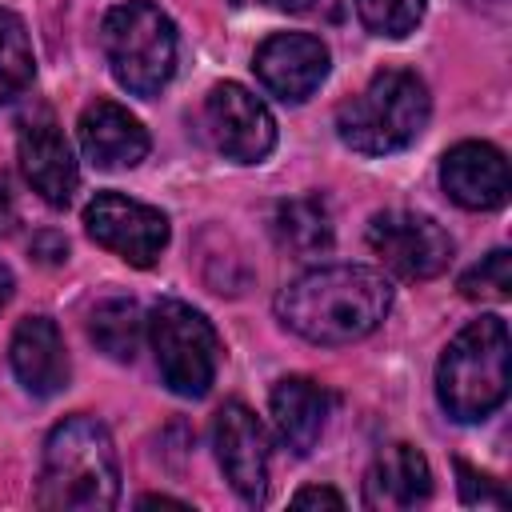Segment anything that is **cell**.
I'll return each instance as SVG.
<instances>
[{
	"label": "cell",
	"mask_w": 512,
	"mask_h": 512,
	"mask_svg": "<svg viewBox=\"0 0 512 512\" xmlns=\"http://www.w3.org/2000/svg\"><path fill=\"white\" fill-rule=\"evenodd\" d=\"M204 132L228 160L240 164H256L276 148V120L268 104L232 80L204 96Z\"/></svg>",
	"instance_id": "9"
},
{
	"label": "cell",
	"mask_w": 512,
	"mask_h": 512,
	"mask_svg": "<svg viewBox=\"0 0 512 512\" xmlns=\"http://www.w3.org/2000/svg\"><path fill=\"white\" fill-rule=\"evenodd\" d=\"M12 288H16V280H12V268H8V264H0V308L12 300Z\"/></svg>",
	"instance_id": "28"
},
{
	"label": "cell",
	"mask_w": 512,
	"mask_h": 512,
	"mask_svg": "<svg viewBox=\"0 0 512 512\" xmlns=\"http://www.w3.org/2000/svg\"><path fill=\"white\" fill-rule=\"evenodd\" d=\"M84 228L100 248L116 252L120 260H128L136 268L156 264V256L168 244V216L160 208L140 204L120 192H100L84 208Z\"/></svg>",
	"instance_id": "8"
},
{
	"label": "cell",
	"mask_w": 512,
	"mask_h": 512,
	"mask_svg": "<svg viewBox=\"0 0 512 512\" xmlns=\"http://www.w3.org/2000/svg\"><path fill=\"white\" fill-rule=\"evenodd\" d=\"M456 472H460V500H464V504H492V508H508V496H504V488H500L492 476H484V472L468 468L464 460L456 464Z\"/></svg>",
	"instance_id": "23"
},
{
	"label": "cell",
	"mask_w": 512,
	"mask_h": 512,
	"mask_svg": "<svg viewBox=\"0 0 512 512\" xmlns=\"http://www.w3.org/2000/svg\"><path fill=\"white\" fill-rule=\"evenodd\" d=\"M392 308V284L364 264H328L296 276L276 296L284 328L312 344L364 340Z\"/></svg>",
	"instance_id": "1"
},
{
	"label": "cell",
	"mask_w": 512,
	"mask_h": 512,
	"mask_svg": "<svg viewBox=\"0 0 512 512\" xmlns=\"http://www.w3.org/2000/svg\"><path fill=\"white\" fill-rule=\"evenodd\" d=\"M12 220H16V212H12V200H8V188L0 184V232H8V228H12Z\"/></svg>",
	"instance_id": "26"
},
{
	"label": "cell",
	"mask_w": 512,
	"mask_h": 512,
	"mask_svg": "<svg viewBox=\"0 0 512 512\" xmlns=\"http://www.w3.org/2000/svg\"><path fill=\"white\" fill-rule=\"evenodd\" d=\"M276 240L296 256H320L332 248V216L320 196H296L284 200L272 216Z\"/></svg>",
	"instance_id": "18"
},
{
	"label": "cell",
	"mask_w": 512,
	"mask_h": 512,
	"mask_svg": "<svg viewBox=\"0 0 512 512\" xmlns=\"http://www.w3.org/2000/svg\"><path fill=\"white\" fill-rule=\"evenodd\" d=\"M92 340L100 352H108L112 360H132L136 348H140V332H144V312L136 300H124V296H112V300H100L92 308Z\"/></svg>",
	"instance_id": "19"
},
{
	"label": "cell",
	"mask_w": 512,
	"mask_h": 512,
	"mask_svg": "<svg viewBox=\"0 0 512 512\" xmlns=\"http://www.w3.org/2000/svg\"><path fill=\"white\" fill-rule=\"evenodd\" d=\"M144 324H148V340H152L164 384L188 400L204 396L220 364V336L212 320L184 300H160Z\"/></svg>",
	"instance_id": "6"
},
{
	"label": "cell",
	"mask_w": 512,
	"mask_h": 512,
	"mask_svg": "<svg viewBox=\"0 0 512 512\" xmlns=\"http://www.w3.org/2000/svg\"><path fill=\"white\" fill-rule=\"evenodd\" d=\"M20 172L32 184V192H40L44 204L64 208L72 200V192L80 184V168H76V156H72L56 120L40 116V120L24 124V132H20Z\"/></svg>",
	"instance_id": "13"
},
{
	"label": "cell",
	"mask_w": 512,
	"mask_h": 512,
	"mask_svg": "<svg viewBox=\"0 0 512 512\" xmlns=\"http://www.w3.org/2000/svg\"><path fill=\"white\" fill-rule=\"evenodd\" d=\"M100 48L116 84L132 96H156L176 72V24L148 0L108 8L100 24Z\"/></svg>",
	"instance_id": "5"
},
{
	"label": "cell",
	"mask_w": 512,
	"mask_h": 512,
	"mask_svg": "<svg viewBox=\"0 0 512 512\" xmlns=\"http://www.w3.org/2000/svg\"><path fill=\"white\" fill-rule=\"evenodd\" d=\"M368 248L400 280H432L452 260V236L432 216L404 212V208L376 212L368 220Z\"/></svg>",
	"instance_id": "7"
},
{
	"label": "cell",
	"mask_w": 512,
	"mask_h": 512,
	"mask_svg": "<svg viewBox=\"0 0 512 512\" xmlns=\"http://www.w3.org/2000/svg\"><path fill=\"white\" fill-rule=\"evenodd\" d=\"M296 508H344V496L332 492V488H300L292 496Z\"/></svg>",
	"instance_id": "24"
},
{
	"label": "cell",
	"mask_w": 512,
	"mask_h": 512,
	"mask_svg": "<svg viewBox=\"0 0 512 512\" xmlns=\"http://www.w3.org/2000/svg\"><path fill=\"white\" fill-rule=\"evenodd\" d=\"M268 404H272V424H276L280 444L292 456H308L328 424L332 396L308 376H284V380H276Z\"/></svg>",
	"instance_id": "16"
},
{
	"label": "cell",
	"mask_w": 512,
	"mask_h": 512,
	"mask_svg": "<svg viewBox=\"0 0 512 512\" xmlns=\"http://www.w3.org/2000/svg\"><path fill=\"white\" fill-rule=\"evenodd\" d=\"M140 508H188V504L172 496H140Z\"/></svg>",
	"instance_id": "27"
},
{
	"label": "cell",
	"mask_w": 512,
	"mask_h": 512,
	"mask_svg": "<svg viewBox=\"0 0 512 512\" xmlns=\"http://www.w3.org/2000/svg\"><path fill=\"white\" fill-rule=\"evenodd\" d=\"M432 112L428 88L416 72L384 68L336 112V136L364 156H388L424 132Z\"/></svg>",
	"instance_id": "4"
},
{
	"label": "cell",
	"mask_w": 512,
	"mask_h": 512,
	"mask_svg": "<svg viewBox=\"0 0 512 512\" xmlns=\"http://www.w3.org/2000/svg\"><path fill=\"white\" fill-rule=\"evenodd\" d=\"M444 192L468 212H492L508 200V160L484 140H464L440 160Z\"/></svg>",
	"instance_id": "12"
},
{
	"label": "cell",
	"mask_w": 512,
	"mask_h": 512,
	"mask_svg": "<svg viewBox=\"0 0 512 512\" xmlns=\"http://www.w3.org/2000/svg\"><path fill=\"white\" fill-rule=\"evenodd\" d=\"M212 448L224 468V480L240 492V500L260 504L268 492V432L256 412L240 400L224 404L212 424Z\"/></svg>",
	"instance_id": "10"
},
{
	"label": "cell",
	"mask_w": 512,
	"mask_h": 512,
	"mask_svg": "<svg viewBox=\"0 0 512 512\" xmlns=\"http://www.w3.org/2000/svg\"><path fill=\"white\" fill-rule=\"evenodd\" d=\"M36 76V60H32V44L24 32V20L8 8H0V104H12L28 92Z\"/></svg>",
	"instance_id": "20"
},
{
	"label": "cell",
	"mask_w": 512,
	"mask_h": 512,
	"mask_svg": "<svg viewBox=\"0 0 512 512\" xmlns=\"http://www.w3.org/2000/svg\"><path fill=\"white\" fill-rule=\"evenodd\" d=\"M80 148L96 168L116 172L148 156V132L128 108L112 100H96L80 112Z\"/></svg>",
	"instance_id": "14"
},
{
	"label": "cell",
	"mask_w": 512,
	"mask_h": 512,
	"mask_svg": "<svg viewBox=\"0 0 512 512\" xmlns=\"http://www.w3.org/2000/svg\"><path fill=\"white\" fill-rule=\"evenodd\" d=\"M352 4H356L360 24L384 40L408 36L424 16V0H352Z\"/></svg>",
	"instance_id": "21"
},
{
	"label": "cell",
	"mask_w": 512,
	"mask_h": 512,
	"mask_svg": "<svg viewBox=\"0 0 512 512\" xmlns=\"http://www.w3.org/2000/svg\"><path fill=\"white\" fill-rule=\"evenodd\" d=\"M8 360L16 380L32 396H56L68 384V352L60 340V328L48 316H24L12 332Z\"/></svg>",
	"instance_id": "15"
},
{
	"label": "cell",
	"mask_w": 512,
	"mask_h": 512,
	"mask_svg": "<svg viewBox=\"0 0 512 512\" xmlns=\"http://www.w3.org/2000/svg\"><path fill=\"white\" fill-rule=\"evenodd\" d=\"M512 384V344L500 316H480L460 328L436 364V396L460 424L492 416Z\"/></svg>",
	"instance_id": "3"
},
{
	"label": "cell",
	"mask_w": 512,
	"mask_h": 512,
	"mask_svg": "<svg viewBox=\"0 0 512 512\" xmlns=\"http://www.w3.org/2000/svg\"><path fill=\"white\" fill-rule=\"evenodd\" d=\"M120 500V464L108 428L92 416H68L44 444L36 504L52 512H104Z\"/></svg>",
	"instance_id": "2"
},
{
	"label": "cell",
	"mask_w": 512,
	"mask_h": 512,
	"mask_svg": "<svg viewBox=\"0 0 512 512\" xmlns=\"http://www.w3.org/2000/svg\"><path fill=\"white\" fill-rule=\"evenodd\" d=\"M268 8H280V12H312L320 0H260Z\"/></svg>",
	"instance_id": "25"
},
{
	"label": "cell",
	"mask_w": 512,
	"mask_h": 512,
	"mask_svg": "<svg viewBox=\"0 0 512 512\" xmlns=\"http://www.w3.org/2000/svg\"><path fill=\"white\" fill-rule=\"evenodd\" d=\"M432 496V472H428V460L412 448V444H388L368 476H364V504L368 508H416Z\"/></svg>",
	"instance_id": "17"
},
{
	"label": "cell",
	"mask_w": 512,
	"mask_h": 512,
	"mask_svg": "<svg viewBox=\"0 0 512 512\" xmlns=\"http://www.w3.org/2000/svg\"><path fill=\"white\" fill-rule=\"evenodd\" d=\"M328 64H332V56H328L324 40H316L308 32H276L256 48V60H252L260 84L288 104L308 100L324 84Z\"/></svg>",
	"instance_id": "11"
},
{
	"label": "cell",
	"mask_w": 512,
	"mask_h": 512,
	"mask_svg": "<svg viewBox=\"0 0 512 512\" xmlns=\"http://www.w3.org/2000/svg\"><path fill=\"white\" fill-rule=\"evenodd\" d=\"M460 292L468 300H508V292H512V256H508V248H496L480 264H472L460 276Z\"/></svg>",
	"instance_id": "22"
}]
</instances>
